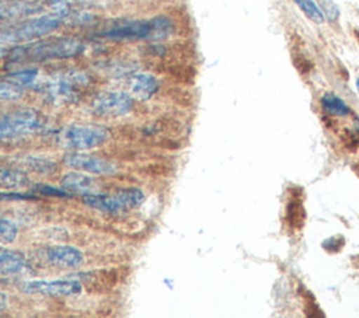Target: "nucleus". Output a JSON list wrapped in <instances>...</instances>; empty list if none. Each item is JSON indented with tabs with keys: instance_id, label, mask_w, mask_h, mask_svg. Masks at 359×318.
I'll use <instances>...</instances> for the list:
<instances>
[{
	"instance_id": "f257e3e1",
	"label": "nucleus",
	"mask_w": 359,
	"mask_h": 318,
	"mask_svg": "<svg viewBox=\"0 0 359 318\" xmlns=\"http://www.w3.org/2000/svg\"><path fill=\"white\" fill-rule=\"evenodd\" d=\"M174 27L168 17L149 20H119L101 31V36L111 41H161L171 35Z\"/></svg>"
},
{
	"instance_id": "f03ea898",
	"label": "nucleus",
	"mask_w": 359,
	"mask_h": 318,
	"mask_svg": "<svg viewBox=\"0 0 359 318\" xmlns=\"http://www.w3.org/2000/svg\"><path fill=\"white\" fill-rule=\"evenodd\" d=\"M84 45L76 38H52L48 41L29 42L8 52L10 63H31L53 59H67L83 52Z\"/></svg>"
},
{
	"instance_id": "7ed1b4c3",
	"label": "nucleus",
	"mask_w": 359,
	"mask_h": 318,
	"mask_svg": "<svg viewBox=\"0 0 359 318\" xmlns=\"http://www.w3.org/2000/svg\"><path fill=\"white\" fill-rule=\"evenodd\" d=\"M108 136V129L98 125H72L59 132L57 141L63 147L86 151L102 146Z\"/></svg>"
},
{
	"instance_id": "20e7f679",
	"label": "nucleus",
	"mask_w": 359,
	"mask_h": 318,
	"mask_svg": "<svg viewBox=\"0 0 359 318\" xmlns=\"http://www.w3.org/2000/svg\"><path fill=\"white\" fill-rule=\"evenodd\" d=\"M41 116L32 109H18L0 115V140L28 136L41 129Z\"/></svg>"
},
{
	"instance_id": "39448f33",
	"label": "nucleus",
	"mask_w": 359,
	"mask_h": 318,
	"mask_svg": "<svg viewBox=\"0 0 359 318\" xmlns=\"http://www.w3.org/2000/svg\"><path fill=\"white\" fill-rule=\"evenodd\" d=\"M133 106V97L123 91H105L98 94L93 102L91 108L97 115L101 116H123L130 112Z\"/></svg>"
},
{
	"instance_id": "423d86ee",
	"label": "nucleus",
	"mask_w": 359,
	"mask_h": 318,
	"mask_svg": "<svg viewBox=\"0 0 359 318\" xmlns=\"http://www.w3.org/2000/svg\"><path fill=\"white\" fill-rule=\"evenodd\" d=\"M22 291L29 294H43L53 297H73L81 293L83 286L76 279L29 280L21 284Z\"/></svg>"
},
{
	"instance_id": "0eeeda50",
	"label": "nucleus",
	"mask_w": 359,
	"mask_h": 318,
	"mask_svg": "<svg viewBox=\"0 0 359 318\" xmlns=\"http://www.w3.org/2000/svg\"><path fill=\"white\" fill-rule=\"evenodd\" d=\"M63 163L81 172L95 174V175H112L116 172V165L105 158H101L95 154L72 151L63 157Z\"/></svg>"
},
{
	"instance_id": "6e6552de",
	"label": "nucleus",
	"mask_w": 359,
	"mask_h": 318,
	"mask_svg": "<svg viewBox=\"0 0 359 318\" xmlns=\"http://www.w3.org/2000/svg\"><path fill=\"white\" fill-rule=\"evenodd\" d=\"M38 256L48 265L62 269H74L83 263V254L70 245H49L38 251Z\"/></svg>"
},
{
	"instance_id": "1a4fd4ad",
	"label": "nucleus",
	"mask_w": 359,
	"mask_h": 318,
	"mask_svg": "<svg viewBox=\"0 0 359 318\" xmlns=\"http://www.w3.org/2000/svg\"><path fill=\"white\" fill-rule=\"evenodd\" d=\"M42 8L43 6L36 0H3L0 1V21L32 17Z\"/></svg>"
},
{
	"instance_id": "9d476101",
	"label": "nucleus",
	"mask_w": 359,
	"mask_h": 318,
	"mask_svg": "<svg viewBox=\"0 0 359 318\" xmlns=\"http://www.w3.org/2000/svg\"><path fill=\"white\" fill-rule=\"evenodd\" d=\"M60 188L66 191L67 193H77V195H90L97 193L98 191V182L80 172H69L66 174L60 181Z\"/></svg>"
},
{
	"instance_id": "9b49d317",
	"label": "nucleus",
	"mask_w": 359,
	"mask_h": 318,
	"mask_svg": "<svg viewBox=\"0 0 359 318\" xmlns=\"http://www.w3.org/2000/svg\"><path fill=\"white\" fill-rule=\"evenodd\" d=\"M128 88H129V94L133 98L146 101L151 98L158 90V81L154 76L149 73H137L129 78Z\"/></svg>"
},
{
	"instance_id": "f8f14e48",
	"label": "nucleus",
	"mask_w": 359,
	"mask_h": 318,
	"mask_svg": "<svg viewBox=\"0 0 359 318\" xmlns=\"http://www.w3.org/2000/svg\"><path fill=\"white\" fill-rule=\"evenodd\" d=\"M83 203L87 206L104 212V213H111V214H118L122 212H126L125 206L122 205L121 199L118 198L116 192L114 193H90V195H83Z\"/></svg>"
},
{
	"instance_id": "ddd939ff",
	"label": "nucleus",
	"mask_w": 359,
	"mask_h": 318,
	"mask_svg": "<svg viewBox=\"0 0 359 318\" xmlns=\"http://www.w3.org/2000/svg\"><path fill=\"white\" fill-rule=\"evenodd\" d=\"M320 108L324 113L334 118H346L351 115L349 105L335 92H324L320 97Z\"/></svg>"
},
{
	"instance_id": "4468645a",
	"label": "nucleus",
	"mask_w": 359,
	"mask_h": 318,
	"mask_svg": "<svg viewBox=\"0 0 359 318\" xmlns=\"http://www.w3.org/2000/svg\"><path fill=\"white\" fill-rule=\"evenodd\" d=\"M25 268V256L21 252L0 247V273L13 275Z\"/></svg>"
},
{
	"instance_id": "2eb2a0df",
	"label": "nucleus",
	"mask_w": 359,
	"mask_h": 318,
	"mask_svg": "<svg viewBox=\"0 0 359 318\" xmlns=\"http://www.w3.org/2000/svg\"><path fill=\"white\" fill-rule=\"evenodd\" d=\"M28 185H29V179L21 171L0 167V188L20 189Z\"/></svg>"
},
{
	"instance_id": "dca6fc26",
	"label": "nucleus",
	"mask_w": 359,
	"mask_h": 318,
	"mask_svg": "<svg viewBox=\"0 0 359 318\" xmlns=\"http://www.w3.org/2000/svg\"><path fill=\"white\" fill-rule=\"evenodd\" d=\"M299 10L314 24H323L325 21L320 4L317 0H292Z\"/></svg>"
},
{
	"instance_id": "f3484780",
	"label": "nucleus",
	"mask_w": 359,
	"mask_h": 318,
	"mask_svg": "<svg viewBox=\"0 0 359 318\" xmlns=\"http://www.w3.org/2000/svg\"><path fill=\"white\" fill-rule=\"evenodd\" d=\"M116 195L126 210L139 207L144 200V193L139 188H123L116 191Z\"/></svg>"
},
{
	"instance_id": "a211bd4d",
	"label": "nucleus",
	"mask_w": 359,
	"mask_h": 318,
	"mask_svg": "<svg viewBox=\"0 0 359 318\" xmlns=\"http://www.w3.org/2000/svg\"><path fill=\"white\" fill-rule=\"evenodd\" d=\"M22 95V87L7 80H0V101H15Z\"/></svg>"
},
{
	"instance_id": "6ab92c4d",
	"label": "nucleus",
	"mask_w": 359,
	"mask_h": 318,
	"mask_svg": "<svg viewBox=\"0 0 359 318\" xmlns=\"http://www.w3.org/2000/svg\"><path fill=\"white\" fill-rule=\"evenodd\" d=\"M17 233H18L17 226L11 220L0 216V244L13 242L17 237Z\"/></svg>"
},
{
	"instance_id": "aec40b11",
	"label": "nucleus",
	"mask_w": 359,
	"mask_h": 318,
	"mask_svg": "<svg viewBox=\"0 0 359 318\" xmlns=\"http://www.w3.org/2000/svg\"><path fill=\"white\" fill-rule=\"evenodd\" d=\"M320 4V8L323 11V15L330 22H337L339 20L341 11L338 4L334 0H317Z\"/></svg>"
},
{
	"instance_id": "412c9836",
	"label": "nucleus",
	"mask_w": 359,
	"mask_h": 318,
	"mask_svg": "<svg viewBox=\"0 0 359 318\" xmlns=\"http://www.w3.org/2000/svg\"><path fill=\"white\" fill-rule=\"evenodd\" d=\"M36 74H38V71L35 69H27V70H20V71L11 73L6 78L18 84V85H21V87H24V85L31 84L35 80Z\"/></svg>"
},
{
	"instance_id": "4be33fe9",
	"label": "nucleus",
	"mask_w": 359,
	"mask_h": 318,
	"mask_svg": "<svg viewBox=\"0 0 359 318\" xmlns=\"http://www.w3.org/2000/svg\"><path fill=\"white\" fill-rule=\"evenodd\" d=\"M6 305H7V296L0 293V312L6 308Z\"/></svg>"
},
{
	"instance_id": "5701e85b",
	"label": "nucleus",
	"mask_w": 359,
	"mask_h": 318,
	"mask_svg": "<svg viewBox=\"0 0 359 318\" xmlns=\"http://www.w3.org/2000/svg\"><path fill=\"white\" fill-rule=\"evenodd\" d=\"M355 87H356V91L359 94V77H356V80H355Z\"/></svg>"
}]
</instances>
